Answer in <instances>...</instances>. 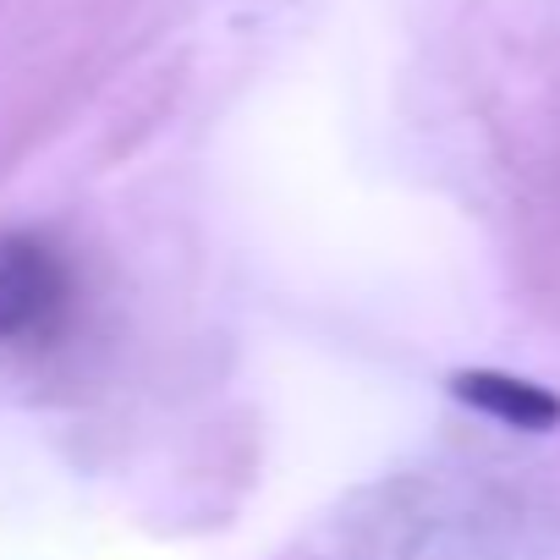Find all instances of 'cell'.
Wrapping results in <instances>:
<instances>
[{
    "instance_id": "2",
    "label": "cell",
    "mask_w": 560,
    "mask_h": 560,
    "mask_svg": "<svg viewBox=\"0 0 560 560\" xmlns=\"http://www.w3.org/2000/svg\"><path fill=\"white\" fill-rule=\"evenodd\" d=\"M445 390L462 407H472V412H483L505 429H522V434H544V429L560 423V396L522 380V374H505V369H456L445 380Z\"/></svg>"
},
{
    "instance_id": "1",
    "label": "cell",
    "mask_w": 560,
    "mask_h": 560,
    "mask_svg": "<svg viewBox=\"0 0 560 560\" xmlns=\"http://www.w3.org/2000/svg\"><path fill=\"white\" fill-rule=\"evenodd\" d=\"M67 298H72V280L56 247L23 231H0V341L50 330Z\"/></svg>"
}]
</instances>
